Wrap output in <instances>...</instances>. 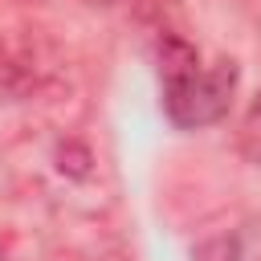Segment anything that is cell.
<instances>
[{
    "label": "cell",
    "instance_id": "obj_1",
    "mask_svg": "<svg viewBox=\"0 0 261 261\" xmlns=\"http://www.w3.org/2000/svg\"><path fill=\"white\" fill-rule=\"evenodd\" d=\"M155 61H159V77H163V114L171 118V126L196 130V126H212L228 114V102L237 90V61L220 57V61L204 65L196 45L175 33L159 37Z\"/></svg>",
    "mask_w": 261,
    "mask_h": 261
},
{
    "label": "cell",
    "instance_id": "obj_4",
    "mask_svg": "<svg viewBox=\"0 0 261 261\" xmlns=\"http://www.w3.org/2000/svg\"><path fill=\"white\" fill-rule=\"evenodd\" d=\"M90 4H106L110 8V4H143V0H90Z\"/></svg>",
    "mask_w": 261,
    "mask_h": 261
},
{
    "label": "cell",
    "instance_id": "obj_3",
    "mask_svg": "<svg viewBox=\"0 0 261 261\" xmlns=\"http://www.w3.org/2000/svg\"><path fill=\"white\" fill-rule=\"evenodd\" d=\"M192 261H241V245L237 237H208L196 245Z\"/></svg>",
    "mask_w": 261,
    "mask_h": 261
},
{
    "label": "cell",
    "instance_id": "obj_2",
    "mask_svg": "<svg viewBox=\"0 0 261 261\" xmlns=\"http://www.w3.org/2000/svg\"><path fill=\"white\" fill-rule=\"evenodd\" d=\"M237 147L249 163H261V94L253 98V106L245 110L241 118V130H237Z\"/></svg>",
    "mask_w": 261,
    "mask_h": 261
}]
</instances>
